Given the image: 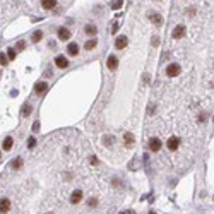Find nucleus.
<instances>
[{
    "mask_svg": "<svg viewBox=\"0 0 214 214\" xmlns=\"http://www.w3.org/2000/svg\"><path fill=\"white\" fill-rule=\"evenodd\" d=\"M180 74V65L178 63H170V65L166 67V75L168 77H176Z\"/></svg>",
    "mask_w": 214,
    "mask_h": 214,
    "instance_id": "f257e3e1",
    "label": "nucleus"
},
{
    "mask_svg": "<svg viewBox=\"0 0 214 214\" xmlns=\"http://www.w3.org/2000/svg\"><path fill=\"white\" fill-rule=\"evenodd\" d=\"M166 146H168V149H170V151H176V149H178V146H180V139H178V137H170V139H168V142H166Z\"/></svg>",
    "mask_w": 214,
    "mask_h": 214,
    "instance_id": "f03ea898",
    "label": "nucleus"
},
{
    "mask_svg": "<svg viewBox=\"0 0 214 214\" xmlns=\"http://www.w3.org/2000/svg\"><path fill=\"white\" fill-rule=\"evenodd\" d=\"M161 146H163V144H161V140H159V139H156V137L149 140V149H151L153 153H158V151L161 149Z\"/></svg>",
    "mask_w": 214,
    "mask_h": 214,
    "instance_id": "7ed1b4c3",
    "label": "nucleus"
},
{
    "mask_svg": "<svg viewBox=\"0 0 214 214\" xmlns=\"http://www.w3.org/2000/svg\"><path fill=\"white\" fill-rule=\"evenodd\" d=\"M55 65H57L58 69H65V67H69V60H67L63 55H58V57L55 58Z\"/></svg>",
    "mask_w": 214,
    "mask_h": 214,
    "instance_id": "20e7f679",
    "label": "nucleus"
},
{
    "mask_svg": "<svg viewBox=\"0 0 214 214\" xmlns=\"http://www.w3.org/2000/svg\"><path fill=\"white\" fill-rule=\"evenodd\" d=\"M46 89H48V84L45 82V81H39V82H36V86H34V92H36V94H43Z\"/></svg>",
    "mask_w": 214,
    "mask_h": 214,
    "instance_id": "39448f33",
    "label": "nucleus"
},
{
    "mask_svg": "<svg viewBox=\"0 0 214 214\" xmlns=\"http://www.w3.org/2000/svg\"><path fill=\"white\" fill-rule=\"evenodd\" d=\"M81 201H82V190H74L72 195H70V202L72 204H79Z\"/></svg>",
    "mask_w": 214,
    "mask_h": 214,
    "instance_id": "423d86ee",
    "label": "nucleus"
},
{
    "mask_svg": "<svg viewBox=\"0 0 214 214\" xmlns=\"http://www.w3.org/2000/svg\"><path fill=\"white\" fill-rule=\"evenodd\" d=\"M106 65H108L110 70H115V69L118 67V58L115 57V55H110L108 60H106Z\"/></svg>",
    "mask_w": 214,
    "mask_h": 214,
    "instance_id": "0eeeda50",
    "label": "nucleus"
},
{
    "mask_svg": "<svg viewBox=\"0 0 214 214\" xmlns=\"http://www.w3.org/2000/svg\"><path fill=\"white\" fill-rule=\"evenodd\" d=\"M10 201L9 199H0V212H9L10 211Z\"/></svg>",
    "mask_w": 214,
    "mask_h": 214,
    "instance_id": "6e6552de",
    "label": "nucleus"
},
{
    "mask_svg": "<svg viewBox=\"0 0 214 214\" xmlns=\"http://www.w3.org/2000/svg\"><path fill=\"white\" fill-rule=\"evenodd\" d=\"M127 43H129V39H127V36H118L117 41H115V46H117L118 50H122L127 46Z\"/></svg>",
    "mask_w": 214,
    "mask_h": 214,
    "instance_id": "1a4fd4ad",
    "label": "nucleus"
},
{
    "mask_svg": "<svg viewBox=\"0 0 214 214\" xmlns=\"http://www.w3.org/2000/svg\"><path fill=\"white\" fill-rule=\"evenodd\" d=\"M70 36H72V33H70V31L67 29V27H60V29H58V38H60V39L67 41V39H69Z\"/></svg>",
    "mask_w": 214,
    "mask_h": 214,
    "instance_id": "9d476101",
    "label": "nucleus"
},
{
    "mask_svg": "<svg viewBox=\"0 0 214 214\" xmlns=\"http://www.w3.org/2000/svg\"><path fill=\"white\" fill-rule=\"evenodd\" d=\"M183 34H185V27L183 26H175V29H173V38L180 39Z\"/></svg>",
    "mask_w": 214,
    "mask_h": 214,
    "instance_id": "9b49d317",
    "label": "nucleus"
},
{
    "mask_svg": "<svg viewBox=\"0 0 214 214\" xmlns=\"http://www.w3.org/2000/svg\"><path fill=\"white\" fill-rule=\"evenodd\" d=\"M31 111H33V106L27 105V103H24V105H22V108H21V117H29Z\"/></svg>",
    "mask_w": 214,
    "mask_h": 214,
    "instance_id": "f8f14e48",
    "label": "nucleus"
},
{
    "mask_svg": "<svg viewBox=\"0 0 214 214\" xmlns=\"http://www.w3.org/2000/svg\"><path fill=\"white\" fill-rule=\"evenodd\" d=\"M67 53H69V55H72V57H74V55H77V53H79L77 43H70L69 46H67Z\"/></svg>",
    "mask_w": 214,
    "mask_h": 214,
    "instance_id": "ddd939ff",
    "label": "nucleus"
},
{
    "mask_svg": "<svg viewBox=\"0 0 214 214\" xmlns=\"http://www.w3.org/2000/svg\"><path fill=\"white\" fill-rule=\"evenodd\" d=\"M84 31H86V34H89V36H94L98 33V27L94 26V24H88V26L84 27Z\"/></svg>",
    "mask_w": 214,
    "mask_h": 214,
    "instance_id": "4468645a",
    "label": "nucleus"
},
{
    "mask_svg": "<svg viewBox=\"0 0 214 214\" xmlns=\"http://www.w3.org/2000/svg\"><path fill=\"white\" fill-rule=\"evenodd\" d=\"M12 144H14L12 137H5V139H4V146H2V147H4V151H10V149H12Z\"/></svg>",
    "mask_w": 214,
    "mask_h": 214,
    "instance_id": "2eb2a0df",
    "label": "nucleus"
},
{
    "mask_svg": "<svg viewBox=\"0 0 214 214\" xmlns=\"http://www.w3.org/2000/svg\"><path fill=\"white\" fill-rule=\"evenodd\" d=\"M10 168H14V170H21L22 168V158H16V159L10 163Z\"/></svg>",
    "mask_w": 214,
    "mask_h": 214,
    "instance_id": "dca6fc26",
    "label": "nucleus"
},
{
    "mask_svg": "<svg viewBox=\"0 0 214 214\" xmlns=\"http://www.w3.org/2000/svg\"><path fill=\"white\" fill-rule=\"evenodd\" d=\"M55 5H57L55 0H43V2H41V7H43V9H53Z\"/></svg>",
    "mask_w": 214,
    "mask_h": 214,
    "instance_id": "f3484780",
    "label": "nucleus"
},
{
    "mask_svg": "<svg viewBox=\"0 0 214 214\" xmlns=\"http://www.w3.org/2000/svg\"><path fill=\"white\" fill-rule=\"evenodd\" d=\"M41 38H43V33H41V31H34L33 36H31V41H33V43H38V41H41Z\"/></svg>",
    "mask_w": 214,
    "mask_h": 214,
    "instance_id": "a211bd4d",
    "label": "nucleus"
},
{
    "mask_svg": "<svg viewBox=\"0 0 214 214\" xmlns=\"http://www.w3.org/2000/svg\"><path fill=\"white\" fill-rule=\"evenodd\" d=\"M123 140H125V144L129 146V147H130V146L134 144V136H132L130 132H127L125 136H123Z\"/></svg>",
    "mask_w": 214,
    "mask_h": 214,
    "instance_id": "6ab92c4d",
    "label": "nucleus"
},
{
    "mask_svg": "<svg viewBox=\"0 0 214 214\" xmlns=\"http://www.w3.org/2000/svg\"><path fill=\"white\" fill-rule=\"evenodd\" d=\"M149 17H151V21H153L154 24H158V26L161 24V16H159V14L153 12V14H149Z\"/></svg>",
    "mask_w": 214,
    "mask_h": 214,
    "instance_id": "aec40b11",
    "label": "nucleus"
},
{
    "mask_svg": "<svg viewBox=\"0 0 214 214\" xmlns=\"http://www.w3.org/2000/svg\"><path fill=\"white\" fill-rule=\"evenodd\" d=\"M96 45H98L96 39H89V41L84 43V48H86V50H92V48H96Z\"/></svg>",
    "mask_w": 214,
    "mask_h": 214,
    "instance_id": "412c9836",
    "label": "nucleus"
},
{
    "mask_svg": "<svg viewBox=\"0 0 214 214\" xmlns=\"http://www.w3.org/2000/svg\"><path fill=\"white\" fill-rule=\"evenodd\" d=\"M16 55H17V52H16L14 48L7 50V58H9V60H14V58H16Z\"/></svg>",
    "mask_w": 214,
    "mask_h": 214,
    "instance_id": "4be33fe9",
    "label": "nucleus"
},
{
    "mask_svg": "<svg viewBox=\"0 0 214 214\" xmlns=\"http://www.w3.org/2000/svg\"><path fill=\"white\" fill-rule=\"evenodd\" d=\"M123 5V2H120V0H115V2H111V9H115V10H118L120 7Z\"/></svg>",
    "mask_w": 214,
    "mask_h": 214,
    "instance_id": "5701e85b",
    "label": "nucleus"
},
{
    "mask_svg": "<svg viewBox=\"0 0 214 214\" xmlns=\"http://www.w3.org/2000/svg\"><path fill=\"white\" fill-rule=\"evenodd\" d=\"M7 62H9V58H7V55H5V53H2V52H0V63H2V65H7Z\"/></svg>",
    "mask_w": 214,
    "mask_h": 214,
    "instance_id": "b1692460",
    "label": "nucleus"
},
{
    "mask_svg": "<svg viewBox=\"0 0 214 214\" xmlns=\"http://www.w3.org/2000/svg\"><path fill=\"white\" fill-rule=\"evenodd\" d=\"M34 146H36V139H34V137H29V139H27V147L33 149Z\"/></svg>",
    "mask_w": 214,
    "mask_h": 214,
    "instance_id": "393cba45",
    "label": "nucleus"
},
{
    "mask_svg": "<svg viewBox=\"0 0 214 214\" xmlns=\"http://www.w3.org/2000/svg\"><path fill=\"white\" fill-rule=\"evenodd\" d=\"M96 204H98V201H96V199H89V201H88V205H89V207H94Z\"/></svg>",
    "mask_w": 214,
    "mask_h": 214,
    "instance_id": "a878e982",
    "label": "nucleus"
},
{
    "mask_svg": "<svg viewBox=\"0 0 214 214\" xmlns=\"http://www.w3.org/2000/svg\"><path fill=\"white\" fill-rule=\"evenodd\" d=\"M105 144L106 146H111V144H113V137H105Z\"/></svg>",
    "mask_w": 214,
    "mask_h": 214,
    "instance_id": "bb28decb",
    "label": "nucleus"
},
{
    "mask_svg": "<svg viewBox=\"0 0 214 214\" xmlns=\"http://www.w3.org/2000/svg\"><path fill=\"white\" fill-rule=\"evenodd\" d=\"M26 48V43L24 41H17V50H24Z\"/></svg>",
    "mask_w": 214,
    "mask_h": 214,
    "instance_id": "cd10ccee",
    "label": "nucleus"
},
{
    "mask_svg": "<svg viewBox=\"0 0 214 214\" xmlns=\"http://www.w3.org/2000/svg\"><path fill=\"white\" fill-rule=\"evenodd\" d=\"M39 130V122H34L33 123V132H38Z\"/></svg>",
    "mask_w": 214,
    "mask_h": 214,
    "instance_id": "c85d7f7f",
    "label": "nucleus"
},
{
    "mask_svg": "<svg viewBox=\"0 0 214 214\" xmlns=\"http://www.w3.org/2000/svg\"><path fill=\"white\" fill-rule=\"evenodd\" d=\"M117 29H118V24L113 22V26H111V31H110V33H117Z\"/></svg>",
    "mask_w": 214,
    "mask_h": 214,
    "instance_id": "c756f323",
    "label": "nucleus"
},
{
    "mask_svg": "<svg viewBox=\"0 0 214 214\" xmlns=\"http://www.w3.org/2000/svg\"><path fill=\"white\" fill-rule=\"evenodd\" d=\"M158 43H159V38L154 36V38H153V46H158Z\"/></svg>",
    "mask_w": 214,
    "mask_h": 214,
    "instance_id": "7c9ffc66",
    "label": "nucleus"
},
{
    "mask_svg": "<svg viewBox=\"0 0 214 214\" xmlns=\"http://www.w3.org/2000/svg\"><path fill=\"white\" fill-rule=\"evenodd\" d=\"M120 214H136V211H134V209H129V211H123V212H120Z\"/></svg>",
    "mask_w": 214,
    "mask_h": 214,
    "instance_id": "2f4dec72",
    "label": "nucleus"
},
{
    "mask_svg": "<svg viewBox=\"0 0 214 214\" xmlns=\"http://www.w3.org/2000/svg\"><path fill=\"white\" fill-rule=\"evenodd\" d=\"M91 163H92V165H98V159L94 156H91Z\"/></svg>",
    "mask_w": 214,
    "mask_h": 214,
    "instance_id": "473e14b6",
    "label": "nucleus"
},
{
    "mask_svg": "<svg viewBox=\"0 0 214 214\" xmlns=\"http://www.w3.org/2000/svg\"><path fill=\"white\" fill-rule=\"evenodd\" d=\"M151 214H154V212H151Z\"/></svg>",
    "mask_w": 214,
    "mask_h": 214,
    "instance_id": "72a5a7b5",
    "label": "nucleus"
}]
</instances>
